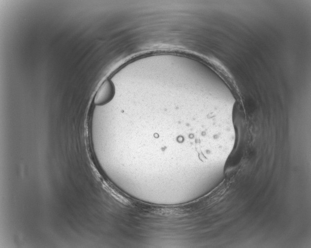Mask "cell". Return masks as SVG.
Segmentation results:
<instances>
[{"label":"cell","mask_w":311,"mask_h":248,"mask_svg":"<svg viewBox=\"0 0 311 248\" xmlns=\"http://www.w3.org/2000/svg\"><path fill=\"white\" fill-rule=\"evenodd\" d=\"M115 93V88L112 82L106 80L96 92L93 100L96 105H103L109 102L113 97Z\"/></svg>","instance_id":"1"}]
</instances>
